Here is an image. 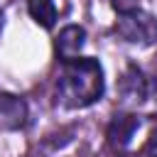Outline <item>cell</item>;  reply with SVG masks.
<instances>
[{
	"label": "cell",
	"mask_w": 157,
	"mask_h": 157,
	"mask_svg": "<svg viewBox=\"0 0 157 157\" xmlns=\"http://www.w3.org/2000/svg\"><path fill=\"white\" fill-rule=\"evenodd\" d=\"M103 88H105V78L98 59L76 56L71 61H64V69L56 78L54 96L59 105L76 110L96 103L103 96Z\"/></svg>",
	"instance_id": "cell-1"
},
{
	"label": "cell",
	"mask_w": 157,
	"mask_h": 157,
	"mask_svg": "<svg viewBox=\"0 0 157 157\" xmlns=\"http://www.w3.org/2000/svg\"><path fill=\"white\" fill-rule=\"evenodd\" d=\"M115 34L130 44H155L157 42V17L135 7V10H128V12H120L118 15V22H115Z\"/></svg>",
	"instance_id": "cell-2"
},
{
	"label": "cell",
	"mask_w": 157,
	"mask_h": 157,
	"mask_svg": "<svg viewBox=\"0 0 157 157\" xmlns=\"http://www.w3.org/2000/svg\"><path fill=\"white\" fill-rule=\"evenodd\" d=\"M140 128V120L130 113H118L113 115V120L108 123V130H105V137H108V145L113 150H125L130 142H132V135L137 132Z\"/></svg>",
	"instance_id": "cell-3"
},
{
	"label": "cell",
	"mask_w": 157,
	"mask_h": 157,
	"mask_svg": "<svg viewBox=\"0 0 157 157\" xmlns=\"http://www.w3.org/2000/svg\"><path fill=\"white\" fill-rule=\"evenodd\" d=\"M27 125V103L12 93H0V130H20Z\"/></svg>",
	"instance_id": "cell-4"
},
{
	"label": "cell",
	"mask_w": 157,
	"mask_h": 157,
	"mask_svg": "<svg viewBox=\"0 0 157 157\" xmlns=\"http://www.w3.org/2000/svg\"><path fill=\"white\" fill-rule=\"evenodd\" d=\"M83 44H86V29L78 25H69L59 32V37L54 42V52L61 61H71L81 54Z\"/></svg>",
	"instance_id": "cell-5"
},
{
	"label": "cell",
	"mask_w": 157,
	"mask_h": 157,
	"mask_svg": "<svg viewBox=\"0 0 157 157\" xmlns=\"http://www.w3.org/2000/svg\"><path fill=\"white\" fill-rule=\"evenodd\" d=\"M120 96L130 103H142L147 96V78L137 66H128L123 78H120Z\"/></svg>",
	"instance_id": "cell-6"
},
{
	"label": "cell",
	"mask_w": 157,
	"mask_h": 157,
	"mask_svg": "<svg viewBox=\"0 0 157 157\" xmlns=\"http://www.w3.org/2000/svg\"><path fill=\"white\" fill-rule=\"evenodd\" d=\"M27 10H29V17L39 27L52 29L56 25V5H54V0H27Z\"/></svg>",
	"instance_id": "cell-7"
},
{
	"label": "cell",
	"mask_w": 157,
	"mask_h": 157,
	"mask_svg": "<svg viewBox=\"0 0 157 157\" xmlns=\"http://www.w3.org/2000/svg\"><path fill=\"white\" fill-rule=\"evenodd\" d=\"M113 7H115V10H118V15H120V12L135 10V7H137V2H135V0H113Z\"/></svg>",
	"instance_id": "cell-8"
},
{
	"label": "cell",
	"mask_w": 157,
	"mask_h": 157,
	"mask_svg": "<svg viewBox=\"0 0 157 157\" xmlns=\"http://www.w3.org/2000/svg\"><path fill=\"white\" fill-rule=\"evenodd\" d=\"M147 155L150 157H157V132L150 137V142H147Z\"/></svg>",
	"instance_id": "cell-9"
},
{
	"label": "cell",
	"mask_w": 157,
	"mask_h": 157,
	"mask_svg": "<svg viewBox=\"0 0 157 157\" xmlns=\"http://www.w3.org/2000/svg\"><path fill=\"white\" fill-rule=\"evenodd\" d=\"M2 25H5V15L0 12V32H2Z\"/></svg>",
	"instance_id": "cell-10"
}]
</instances>
